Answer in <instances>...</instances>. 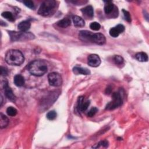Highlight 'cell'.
Listing matches in <instances>:
<instances>
[{"instance_id": "cell-1", "label": "cell", "mask_w": 149, "mask_h": 149, "mask_svg": "<svg viewBox=\"0 0 149 149\" xmlns=\"http://www.w3.org/2000/svg\"><path fill=\"white\" fill-rule=\"evenodd\" d=\"M27 69L32 75L41 76L47 72L48 66L45 61L38 59L29 63L27 66Z\"/></svg>"}, {"instance_id": "cell-2", "label": "cell", "mask_w": 149, "mask_h": 149, "mask_svg": "<svg viewBox=\"0 0 149 149\" xmlns=\"http://www.w3.org/2000/svg\"><path fill=\"white\" fill-rule=\"evenodd\" d=\"M5 61L9 65L19 66L24 62V57L19 50L10 49L6 53Z\"/></svg>"}, {"instance_id": "cell-3", "label": "cell", "mask_w": 149, "mask_h": 149, "mask_svg": "<svg viewBox=\"0 0 149 149\" xmlns=\"http://www.w3.org/2000/svg\"><path fill=\"white\" fill-rule=\"evenodd\" d=\"M56 7V2L54 0H47L43 2L38 10V13L42 16H47L53 13Z\"/></svg>"}, {"instance_id": "cell-4", "label": "cell", "mask_w": 149, "mask_h": 149, "mask_svg": "<svg viewBox=\"0 0 149 149\" xmlns=\"http://www.w3.org/2000/svg\"><path fill=\"white\" fill-rule=\"evenodd\" d=\"M8 32L10 40L12 41L31 40L34 38V36L30 32H17L14 31H10Z\"/></svg>"}, {"instance_id": "cell-5", "label": "cell", "mask_w": 149, "mask_h": 149, "mask_svg": "<svg viewBox=\"0 0 149 149\" xmlns=\"http://www.w3.org/2000/svg\"><path fill=\"white\" fill-rule=\"evenodd\" d=\"M122 98L118 92H115L112 95V101L107 104L105 109L107 110H112L122 104Z\"/></svg>"}, {"instance_id": "cell-6", "label": "cell", "mask_w": 149, "mask_h": 149, "mask_svg": "<svg viewBox=\"0 0 149 149\" xmlns=\"http://www.w3.org/2000/svg\"><path fill=\"white\" fill-rule=\"evenodd\" d=\"M49 84L54 87H59L62 83V79L61 74L57 72H51L48 75Z\"/></svg>"}, {"instance_id": "cell-7", "label": "cell", "mask_w": 149, "mask_h": 149, "mask_svg": "<svg viewBox=\"0 0 149 149\" xmlns=\"http://www.w3.org/2000/svg\"><path fill=\"white\" fill-rule=\"evenodd\" d=\"M87 63L91 67H98L101 64V59L97 54H91L88 56Z\"/></svg>"}, {"instance_id": "cell-8", "label": "cell", "mask_w": 149, "mask_h": 149, "mask_svg": "<svg viewBox=\"0 0 149 149\" xmlns=\"http://www.w3.org/2000/svg\"><path fill=\"white\" fill-rule=\"evenodd\" d=\"M93 33L88 30H81L79 32V37L80 40L84 42H92Z\"/></svg>"}, {"instance_id": "cell-9", "label": "cell", "mask_w": 149, "mask_h": 149, "mask_svg": "<svg viewBox=\"0 0 149 149\" xmlns=\"http://www.w3.org/2000/svg\"><path fill=\"white\" fill-rule=\"evenodd\" d=\"M125 31V26L123 24H119L116 26L111 28L109 30V35L112 37H117L119 35Z\"/></svg>"}, {"instance_id": "cell-10", "label": "cell", "mask_w": 149, "mask_h": 149, "mask_svg": "<svg viewBox=\"0 0 149 149\" xmlns=\"http://www.w3.org/2000/svg\"><path fill=\"white\" fill-rule=\"evenodd\" d=\"M92 42L98 45H102L105 43L106 38L104 35L100 33H94L92 38Z\"/></svg>"}, {"instance_id": "cell-11", "label": "cell", "mask_w": 149, "mask_h": 149, "mask_svg": "<svg viewBox=\"0 0 149 149\" xmlns=\"http://www.w3.org/2000/svg\"><path fill=\"white\" fill-rule=\"evenodd\" d=\"M90 101L87 100L84 101V97L80 96L78 98V102H77V108L78 110L80 111H85L88 107L90 105Z\"/></svg>"}, {"instance_id": "cell-12", "label": "cell", "mask_w": 149, "mask_h": 149, "mask_svg": "<svg viewBox=\"0 0 149 149\" xmlns=\"http://www.w3.org/2000/svg\"><path fill=\"white\" fill-rule=\"evenodd\" d=\"M3 88H4V91L6 96L8 97L9 100H10L12 101H15L16 100V97L15 94H13L12 89L8 85V83L7 81H5L3 83Z\"/></svg>"}, {"instance_id": "cell-13", "label": "cell", "mask_w": 149, "mask_h": 149, "mask_svg": "<svg viewBox=\"0 0 149 149\" xmlns=\"http://www.w3.org/2000/svg\"><path fill=\"white\" fill-rule=\"evenodd\" d=\"M31 26V24L28 20H24L19 23L17 25V29L20 31L26 32L27 31Z\"/></svg>"}, {"instance_id": "cell-14", "label": "cell", "mask_w": 149, "mask_h": 149, "mask_svg": "<svg viewBox=\"0 0 149 149\" xmlns=\"http://www.w3.org/2000/svg\"><path fill=\"white\" fill-rule=\"evenodd\" d=\"M73 72L75 74H83L88 75L90 74V71L85 68H81L79 66H75L73 68Z\"/></svg>"}, {"instance_id": "cell-15", "label": "cell", "mask_w": 149, "mask_h": 149, "mask_svg": "<svg viewBox=\"0 0 149 149\" xmlns=\"http://www.w3.org/2000/svg\"><path fill=\"white\" fill-rule=\"evenodd\" d=\"M73 22L74 26L76 27H82L85 25L84 20L81 17L78 16H74L73 17Z\"/></svg>"}, {"instance_id": "cell-16", "label": "cell", "mask_w": 149, "mask_h": 149, "mask_svg": "<svg viewBox=\"0 0 149 149\" xmlns=\"http://www.w3.org/2000/svg\"><path fill=\"white\" fill-rule=\"evenodd\" d=\"M13 81L17 87H21L23 86L25 82L24 77L20 74H16V76H15Z\"/></svg>"}, {"instance_id": "cell-17", "label": "cell", "mask_w": 149, "mask_h": 149, "mask_svg": "<svg viewBox=\"0 0 149 149\" xmlns=\"http://www.w3.org/2000/svg\"><path fill=\"white\" fill-rule=\"evenodd\" d=\"M81 12L87 16L89 17H92L94 15V10L93 8L91 5L86 6L85 8L81 9Z\"/></svg>"}, {"instance_id": "cell-18", "label": "cell", "mask_w": 149, "mask_h": 149, "mask_svg": "<svg viewBox=\"0 0 149 149\" xmlns=\"http://www.w3.org/2000/svg\"><path fill=\"white\" fill-rule=\"evenodd\" d=\"M70 24H71L70 20L67 17H65L57 22V25L59 27H62V28H66V27L69 26L70 25Z\"/></svg>"}, {"instance_id": "cell-19", "label": "cell", "mask_w": 149, "mask_h": 149, "mask_svg": "<svg viewBox=\"0 0 149 149\" xmlns=\"http://www.w3.org/2000/svg\"><path fill=\"white\" fill-rule=\"evenodd\" d=\"M135 58L139 62H147L148 61L147 55L145 52H140L137 53L135 55Z\"/></svg>"}, {"instance_id": "cell-20", "label": "cell", "mask_w": 149, "mask_h": 149, "mask_svg": "<svg viewBox=\"0 0 149 149\" xmlns=\"http://www.w3.org/2000/svg\"><path fill=\"white\" fill-rule=\"evenodd\" d=\"M9 123V119L5 115L1 113L0 115V127L1 129L6 127Z\"/></svg>"}, {"instance_id": "cell-21", "label": "cell", "mask_w": 149, "mask_h": 149, "mask_svg": "<svg viewBox=\"0 0 149 149\" xmlns=\"http://www.w3.org/2000/svg\"><path fill=\"white\" fill-rule=\"evenodd\" d=\"M106 3L104 6V11L106 14H109L112 12L113 9L114 5L111 1H105Z\"/></svg>"}, {"instance_id": "cell-22", "label": "cell", "mask_w": 149, "mask_h": 149, "mask_svg": "<svg viewBox=\"0 0 149 149\" xmlns=\"http://www.w3.org/2000/svg\"><path fill=\"white\" fill-rule=\"evenodd\" d=\"M1 15H2V17H3L4 18L6 19L7 20H8L10 22H13L15 20L13 14L10 12H9V11L3 12L2 13Z\"/></svg>"}, {"instance_id": "cell-23", "label": "cell", "mask_w": 149, "mask_h": 149, "mask_svg": "<svg viewBox=\"0 0 149 149\" xmlns=\"http://www.w3.org/2000/svg\"><path fill=\"white\" fill-rule=\"evenodd\" d=\"M17 111L16 109L12 107H9L6 109L7 114L10 116H15L17 114Z\"/></svg>"}, {"instance_id": "cell-24", "label": "cell", "mask_w": 149, "mask_h": 149, "mask_svg": "<svg viewBox=\"0 0 149 149\" xmlns=\"http://www.w3.org/2000/svg\"><path fill=\"white\" fill-rule=\"evenodd\" d=\"M113 61L116 65H122L124 62L123 58L120 55H115L113 57Z\"/></svg>"}, {"instance_id": "cell-25", "label": "cell", "mask_w": 149, "mask_h": 149, "mask_svg": "<svg viewBox=\"0 0 149 149\" xmlns=\"http://www.w3.org/2000/svg\"><path fill=\"white\" fill-rule=\"evenodd\" d=\"M56 115H57L56 112L55 111L52 110V111H49V112L47 113L46 116H47V118L48 119H49V120H54V119H55L56 118Z\"/></svg>"}, {"instance_id": "cell-26", "label": "cell", "mask_w": 149, "mask_h": 149, "mask_svg": "<svg viewBox=\"0 0 149 149\" xmlns=\"http://www.w3.org/2000/svg\"><path fill=\"white\" fill-rule=\"evenodd\" d=\"M100 27H101V25L98 22H92L90 24V28L91 30H94V31H97V30H100Z\"/></svg>"}, {"instance_id": "cell-27", "label": "cell", "mask_w": 149, "mask_h": 149, "mask_svg": "<svg viewBox=\"0 0 149 149\" xmlns=\"http://www.w3.org/2000/svg\"><path fill=\"white\" fill-rule=\"evenodd\" d=\"M122 12H123V15H124V17H125V20L129 22V23H130L131 22V16L129 13V12L125 9H123L122 10Z\"/></svg>"}, {"instance_id": "cell-28", "label": "cell", "mask_w": 149, "mask_h": 149, "mask_svg": "<svg viewBox=\"0 0 149 149\" xmlns=\"http://www.w3.org/2000/svg\"><path fill=\"white\" fill-rule=\"evenodd\" d=\"M98 111V109L95 107H93L90 109V111L87 113V116L88 117H93L95 115V114L97 113Z\"/></svg>"}, {"instance_id": "cell-29", "label": "cell", "mask_w": 149, "mask_h": 149, "mask_svg": "<svg viewBox=\"0 0 149 149\" xmlns=\"http://www.w3.org/2000/svg\"><path fill=\"white\" fill-rule=\"evenodd\" d=\"M23 2L29 8H30V9H34V3L32 1H30V0L24 1Z\"/></svg>"}, {"instance_id": "cell-30", "label": "cell", "mask_w": 149, "mask_h": 149, "mask_svg": "<svg viewBox=\"0 0 149 149\" xmlns=\"http://www.w3.org/2000/svg\"><path fill=\"white\" fill-rule=\"evenodd\" d=\"M1 74L2 76H6L8 74V70L6 68L1 66Z\"/></svg>"}, {"instance_id": "cell-31", "label": "cell", "mask_w": 149, "mask_h": 149, "mask_svg": "<svg viewBox=\"0 0 149 149\" xmlns=\"http://www.w3.org/2000/svg\"><path fill=\"white\" fill-rule=\"evenodd\" d=\"M99 144H100V146H102L105 147H107L108 146V142L107 140L101 141L99 142Z\"/></svg>"}]
</instances>
